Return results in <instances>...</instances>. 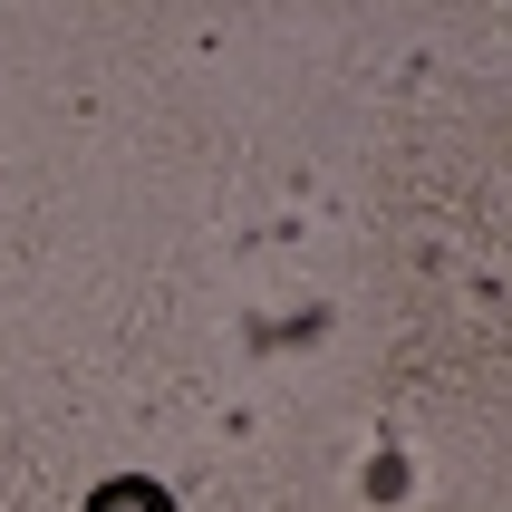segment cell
Here are the masks:
<instances>
[{"label":"cell","instance_id":"6da1fadb","mask_svg":"<svg viewBox=\"0 0 512 512\" xmlns=\"http://www.w3.org/2000/svg\"><path fill=\"white\" fill-rule=\"evenodd\" d=\"M87 512H174V503H165L155 484H107V493H97Z\"/></svg>","mask_w":512,"mask_h":512}]
</instances>
